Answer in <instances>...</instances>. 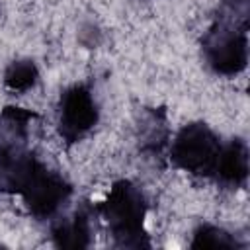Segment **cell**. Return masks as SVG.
<instances>
[{
    "mask_svg": "<svg viewBox=\"0 0 250 250\" xmlns=\"http://www.w3.org/2000/svg\"><path fill=\"white\" fill-rule=\"evenodd\" d=\"M248 0H225L203 35V57L217 74L232 76L244 70L248 62Z\"/></svg>",
    "mask_w": 250,
    "mask_h": 250,
    "instance_id": "obj_1",
    "label": "cell"
},
{
    "mask_svg": "<svg viewBox=\"0 0 250 250\" xmlns=\"http://www.w3.org/2000/svg\"><path fill=\"white\" fill-rule=\"evenodd\" d=\"M104 215L109 232L119 248H148L150 240L145 230L146 199L133 182L119 180L111 186L105 201L96 207Z\"/></svg>",
    "mask_w": 250,
    "mask_h": 250,
    "instance_id": "obj_2",
    "label": "cell"
},
{
    "mask_svg": "<svg viewBox=\"0 0 250 250\" xmlns=\"http://www.w3.org/2000/svg\"><path fill=\"white\" fill-rule=\"evenodd\" d=\"M223 143L205 123H189L176 135L170 148V160L174 166L193 176L213 178Z\"/></svg>",
    "mask_w": 250,
    "mask_h": 250,
    "instance_id": "obj_3",
    "label": "cell"
},
{
    "mask_svg": "<svg viewBox=\"0 0 250 250\" xmlns=\"http://www.w3.org/2000/svg\"><path fill=\"white\" fill-rule=\"evenodd\" d=\"M98 123V105L88 86L74 84L66 88L59 102V133L72 145L80 141Z\"/></svg>",
    "mask_w": 250,
    "mask_h": 250,
    "instance_id": "obj_4",
    "label": "cell"
},
{
    "mask_svg": "<svg viewBox=\"0 0 250 250\" xmlns=\"http://www.w3.org/2000/svg\"><path fill=\"white\" fill-rule=\"evenodd\" d=\"M92 209L82 203L70 217H62L53 225V240L59 248H86L92 238Z\"/></svg>",
    "mask_w": 250,
    "mask_h": 250,
    "instance_id": "obj_5",
    "label": "cell"
},
{
    "mask_svg": "<svg viewBox=\"0 0 250 250\" xmlns=\"http://www.w3.org/2000/svg\"><path fill=\"white\" fill-rule=\"evenodd\" d=\"M248 176V146L240 139H232L223 145L219 164L215 170V180L227 188H238Z\"/></svg>",
    "mask_w": 250,
    "mask_h": 250,
    "instance_id": "obj_6",
    "label": "cell"
},
{
    "mask_svg": "<svg viewBox=\"0 0 250 250\" xmlns=\"http://www.w3.org/2000/svg\"><path fill=\"white\" fill-rule=\"evenodd\" d=\"M168 141V127L162 109H148L141 125V148L150 154H160Z\"/></svg>",
    "mask_w": 250,
    "mask_h": 250,
    "instance_id": "obj_7",
    "label": "cell"
},
{
    "mask_svg": "<svg viewBox=\"0 0 250 250\" xmlns=\"http://www.w3.org/2000/svg\"><path fill=\"white\" fill-rule=\"evenodd\" d=\"M191 248H213V250H219V248H225V250H236L240 248L238 240L227 232L225 229H219V227H213V225H201L195 232H193V240L189 244Z\"/></svg>",
    "mask_w": 250,
    "mask_h": 250,
    "instance_id": "obj_8",
    "label": "cell"
},
{
    "mask_svg": "<svg viewBox=\"0 0 250 250\" xmlns=\"http://www.w3.org/2000/svg\"><path fill=\"white\" fill-rule=\"evenodd\" d=\"M39 72L33 61H14L4 72V84L12 92H27L37 84Z\"/></svg>",
    "mask_w": 250,
    "mask_h": 250,
    "instance_id": "obj_9",
    "label": "cell"
}]
</instances>
